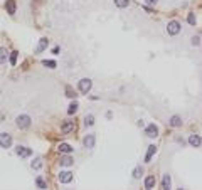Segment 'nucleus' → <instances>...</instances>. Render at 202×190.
<instances>
[{"label":"nucleus","instance_id":"nucleus-1","mask_svg":"<svg viewBox=\"0 0 202 190\" xmlns=\"http://www.w3.org/2000/svg\"><path fill=\"white\" fill-rule=\"evenodd\" d=\"M91 86H93L91 79H81L79 82H78V88H79V91L83 94H88L89 89H91Z\"/></svg>","mask_w":202,"mask_h":190},{"label":"nucleus","instance_id":"nucleus-2","mask_svg":"<svg viewBox=\"0 0 202 190\" xmlns=\"http://www.w3.org/2000/svg\"><path fill=\"white\" fill-rule=\"evenodd\" d=\"M17 126L19 128H29L31 126V116H27V114H20V116H17Z\"/></svg>","mask_w":202,"mask_h":190},{"label":"nucleus","instance_id":"nucleus-3","mask_svg":"<svg viewBox=\"0 0 202 190\" xmlns=\"http://www.w3.org/2000/svg\"><path fill=\"white\" fill-rule=\"evenodd\" d=\"M167 32L170 35H177L180 32V24L177 22V20H172V22H168V25H167Z\"/></svg>","mask_w":202,"mask_h":190},{"label":"nucleus","instance_id":"nucleus-4","mask_svg":"<svg viewBox=\"0 0 202 190\" xmlns=\"http://www.w3.org/2000/svg\"><path fill=\"white\" fill-rule=\"evenodd\" d=\"M0 145H2V148H10L12 136L9 133H2V135H0Z\"/></svg>","mask_w":202,"mask_h":190},{"label":"nucleus","instance_id":"nucleus-5","mask_svg":"<svg viewBox=\"0 0 202 190\" xmlns=\"http://www.w3.org/2000/svg\"><path fill=\"white\" fill-rule=\"evenodd\" d=\"M145 135L148 136V138H155V136L158 135V128H157L153 123H152V125H148V126L145 128Z\"/></svg>","mask_w":202,"mask_h":190},{"label":"nucleus","instance_id":"nucleus-6","mask_svg":"<svg viewBox=\"0 0 202 190\" xmlns=\"http://www.w3.org/2000/svg\"><path fill=\"white\" fill-rule=\"evenodd\" d=\"M15 153L19 156H22V158H26V156H31L32 155V150L27 146H17V150H15Z\"/></svg>","mask_w":202,"mask_h":190},{"label":"nucleus","instance_id":"nucleus-7","mask_svg":"<svg viewBox=\"0 0 202 190\" xmlns=\"http://www.w3.org/2000/svg\"><path fill=\"white\" fill-rule=\"evenodd\" d=\"M73 180V173L71 172H61L59 173V182L61 183H69Z\"/></svg>","mask_w":202,"mask_h":190},{"label":"nucleus","instance_id":"nucleus-8","mask_svg":"<svg viewBox=\"0 0 202 190\" xmlns=\"http://www.w3.org/2000/svg\"><path fill=\"white\" fill-rule=\"evenodd\" d=\"M94 140H96V138H94V135H93V133H89V135L83 140L84 146H86V148H93V146H94Z\"/></svg>","mask_w":202,"mask_h":190},{"label":"nucleus","instance_id":"nucleus-9","mask_svg":"<svg viewBox=\"0 0 202 190\" xmlns=\"http://www.w3.org/2000/svg\"><path fill=\"white\" fill-rule=\"evenodd\" d=\"M74 130V121H64L63 126H61V131L63 133H69V131Z\"/></svg>","mask_w":202,"mask_h":190},{"label":"nucleus","instance_id":"nucleus-10","mask_svg":"<svg viewBox=\"0 0 202 190\" xmlns=\"http://www.w3.org/2000/svg\"><path fill=\"white\" fill-rule=\"evenodd\" d=\"M155 183H157V180H155V175H148L147 178H145V188H153L155 187Z\"/></svg>","mask_w":202,"mask_h":190},{"label":"nucleus","instance_id":"nucleus-11","mask_svg":"<svg viewBox=\"0 0 202 190\" xmlns=\"http://www.w3.org/2000/svg\"><path fill=\"white\" fill-rule=\"evenodd\" d=\"M189 143H190L192 146H200L202 140H200L199 135H190V136H189Z\"/></svg>","mask_w":202,"mask_h":190},{"label":"nucleus","instance_id":"nucleus-12","mask_svg":"<svg viewBox=\"0 0 202 190\" xmlns=\"http://www.w3.org/2000/svg\"><path fill=\"white\" fill-rule=\"evenodd\" d=\"M168 123H170V126H172V128H179V126H182V118L175 114V116H172V118H170V121H168Z\"/></svg>","mask_w":202,"mask_h":190},{"label":"nucleus","instance_id":"nucleus-13","mask_svg":"<svg viewBox=\"0 0 202 190\" xmlns=\"http://www.w3.org/2000/svg\"><path fill=\"white\" fill-rule=\"evenodd\" d=\"M59 163L63 165V167H71V165H73V158H71V156H69L68 153H66L64 156H61Z\"/></svg>","mask_w":202,"mask_h":190},{"label":"nucleus","instance_id":"nucleus-14","mask_svg":"<svg viewBox=\"0 0 202 190\" xmlns=\"http://www.w3.org/2000/svg\"><path fill=\"white\" fill-rule=\"evenodd\" d=\"M5 9H7V12H9L10 15L15 14V2H14V0H7V2H5Z\"/></svg>","mask_w":202,"mask_h":190},{"label":"nucleus","instance_id":"nucleus-15","mask_svg":"<svg viewBox=\"0 0 202 190\" xmlns=\"http://www.w3.org/2000/svg\"><path fill=\"white\" fill-rule=\"evenodd\" d=\"M47 44H49V40L46 39V37H42V39L39 40V45H37V49H35V52H42L44 49L47 47Z\"/></svg>","mask_w":202,"mask_h":190},{"label":"nucleus","instance_id":"nucleus-16","mask_svg":"<svg viewBox=\"0 0 202 190\" xmlns=\"http://www.w3.org/2000/svg\"><path fill=\"white\" fill-rule=\"evenodd\" d=\"M155 151H157V146H155V145H150V146H148V151H147V155H145V162H150Z\"/></svg>","mask_w":202,"mask_h":190},{"label":"nucleus","instance_id":"nucleus-17","mask_svg":"<svg viewBox=\"0 0 202 190\" xmlns=\"http://www.w3.org/2000/svg\"><path fill=\"white\" fill-rule=\"evenodd\" d=\"M162 188L163 190H168L170 188V175H163V178H162Z\"/></svg>","mask_w":202,"mask_h":190},{"label":"nucleus","instance_id":"nucleus-18","mask_svg":"<svg viewBox=\"0 0 202 190\" xmlns=\"http://www.w3.org/2000/svg\"><path fill=\"white\" fill-rule=\"evenodd\" d=\"M59 151H61V153H71L73 146L68 145V143H61V145H59Z\"/></svg>","mask_w":202,"mask_h":190},{"label":"nucleus","instance_id":"nucleus-19","mask_svg":"<svg viewBox=\"0 0 202 190\" xmlns=\"http://www.w3.org/2000/svg\"><path fill=\"white\" fill-rule=\"evenodd\" d=\"M78 108H79V104H78L76 101H73L71 104H69V108H68V114H74L78 111Z\"/></svg>","mask_w":202,"mask_h":190},{"label":"nucleus","instance_id":"nucleus-20","mask_svg":"<svg viewBox=\"0 0 202 190\" xmlns=\"http://www.w3.org/2000/svg\"><path fill=\"white\" fill-rule=\"evenodd\" d=\"M130 0H115V5L120 7V9H125V7H128Z\"/></svg>","mask_w":202,"mask_h":190},{"label":"nucleus","instance_id":"nucleus-21","mask_svg":"<svg viewBox=\"0 0 202 190\" xmlns=\"http://www.w3.org/2000/svg\"><path fill=\"white\" fill-rule=\"evenodd\" d=\"M31 167H32V168H34V170H39V168H40V167H42V160H40V158H35V160H34V162H32V163H31Z\"/></svg>","mask_w":202,"mask_h":190},{"label":"nucleus","instance_id":"nucleus-22","mask_svg":"<svg viewBox=\"0 0 202 190\" xmlns=\"http://www.w3.org/2000/svg\"><path fill=\"white\" fill-rule=\"evenodd\" d=\"M93 123H94V116H93V114H88V116L84 118V125L86 126H91Z\"/></svg>","mask_w":202,"mask_h":190},{"label":"nucleus","instance_id":"nucleus-23","mask_svg":"<svg viewBox=\"0 0 202 190\" xmlns=\"http://www.w3.org/2000/svg\"><path fill=\"white\" fill-rule=\"evenodd\" d=\"M142 173H143V168L142 167H137L133 170V177H135V178H140V177H142Z\"/></svg>","mask_w":202,"mask_h":190},{"label":"nucleus","instance_id":"nucleus-24","mask_svg":"<svg viewBox=\"0 0 202 190\" xmlns=\"http://www.w3.org/2000/svg\"><path fill=\"white\" fill-rule=\"evenodd\" d=\"M66 96H69V98H76L78 94L73 91V88H71V86H68V88H66Z\"/></svg>","mask_w":202,"mask_h":190},{"label":"nucleus","instance_id":"nucleus-25","mask_svg":"<svg viewBox=\"0 0 202 190\" xmlns=\"http://www.w3.org/2000/svg\"><path fill=\"white\" fill-rule=\"evenodd\" d=\"M35 183H37V187H39V188H47L46 182H44L42 178H37V180H35Z\"/></svg>","mask_w":202,"mask_h":190},{"label":"nucleus","instance_id":"nucleus-26","mask_svg":"<svg viewBox=\"0 0 202 190\" xmlns=\"http://www.w3.org/2000/svg\"><path fill=\"white\" fill-rule=\"evenodd\" d=\"M42 64L47 66V67H51V69L56 67V63H54V61H42Z\"/></svg>","mask_w":202,"mask_h":190},{"label":"nucleus","instance_id":"nucleus-27","mask_svg":"<svg viewBox=\"0 0 202 190\" xmlns=\"http://www.w3.org/2000/svg\"><path fill=\"white\" fill-rule=\"evenodd\" d=\"M187 22L190 24V25H194V24H195V15H194V14H189V15H187Z\"/></svg>","mask_w":202,"mask_h":190},{"label":"nucleus","instance_id":"nucleus-28","mask_svg":"<svg viewBox=\"0 0 202 190\" xmlns=\"http://www.w3.org/2000/svg\"><path fill=\"white\" fill-rule=\"evenodd\" d=\"M15 61H17V52H12V54H10V64L14 66Z\"/></svg>","mask_w":202,"mask_h":190},{"label":"nucleus","instance_id":"nucleus-29","mask_svg":"<svg viewBox=\"0 0 202 190\" xmlns=\"http://www.w3.org/2000/svg\"><path fill=\"white\" fill-rule=\"evenodd\" d=\"M192 44H194V45H199V44H200V39H199L197 35H194V37H192Z\"/></svg>","mask_w":202,"mask_h":190},{"label":"nucleus","instance_id":"nucleus-30","mask_svg":"<svg viewBox=\"0 0 202 190\" xmlns=\"http://www.w3.org/2000/svg\"><path fill=\"white\" fill-rule=\"evenodd\" d=\"M7 52H5V49H2V64H5V59H7Z\"/></svg>","mask_w":202,"mask_h":190},{"label":"nucleus","instance_id":"nucleus-31","mask_svg":"<svg viewBox=\"0 0 202 190\" xmlns=\"http://www.w3.org/2000/svg\"><path fill=\"white\" fill-rule=\"evenodd\" d=\"M145 2L148 3V5H155V3L158 2V0H145Z\"/></svg>","mask_w":202,"mask_h":190},{"label":"nucleus","instance_id":"nucleus-32","mask_svg":"<svg viewBox=\"0 0 202 190\" xmlns=\"http://www.w3.org/2000/svg\"><path fill=\"white\" fill-rule=\"evenodd\" d=\"M52 54H59V47H54V49H52Z\"/></svg>","mask_w":202,"mask_h":190}]
</instances>
